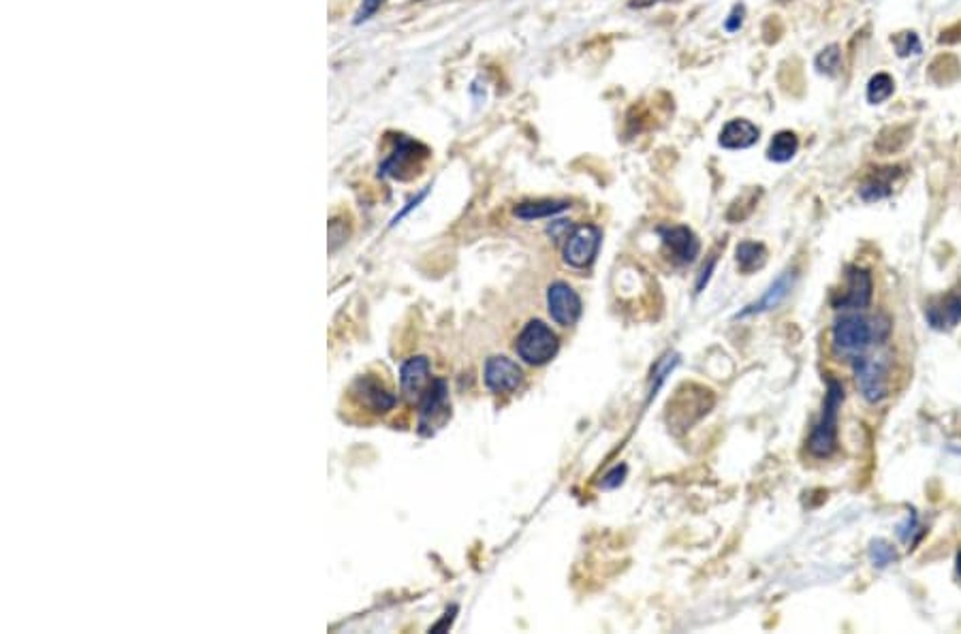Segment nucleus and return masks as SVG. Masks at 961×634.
<instances>
[{
    "mask_svg": "<svg viewBox=\"0 0 961 634\" xmlns=\"http://www.w3.org/2000/svg\"><path fill=\"white\" fill-rule=\"evenodd\" d=\"M891 323L886 319L870 321L868 316L848 312L836 321L831 329L833 351L839 357L854 359L865 355L874 345H885L889 340Z\"/></svg>",
    "mask_w": 961,
    "mask_h": 634,
    "instance_id": "1",
    "label": "nucleus"
},
{
    "mask_svg": "<svg viewBox=\"0 0 961 634\" xmlns=\"http://www.w3.org/2000/svg\"><path fill=\"white\" fill-rule=\"evenodd\" d=\"M844 404V387L836 378H827V393L822 401L821 419L812 427V434L807 438V451L810 456L825 459L838 448V419L839 408Z\"/></svg>",
    "mask_w": 961,
    "mask_h": 634,
    "instance_id": "2",
    "label": "nucleus"
},
{
    "mask_svg": "<svg viewBox=\"0 0 961 634\" xmlns=\"http://www.w3.org/2000/svg\"><path fill=\"white\" fill-rule=\"evenodd\" d=\"M515 351L521 361H526L528 366L541 368L558 355L560 342L558 336L552 331V327L543 323V321H530V323L521 329V334L517 336Z\"/></svg>",
    "mask_w": 961,
    "mask_h": 634,
    "instance_id": "3",
    "label": "nucleus"
},
{
    "mask_svg": "<svg viewBox=\"0 0 961 634\" xmlns=\"http://www.w3.org/2000/svg\"><path fill=\"white\" fill-rule=\"evenodd\" d=\"M427 156H430V150H427L424 144H419V141H415V139H409V137H404V135H398L393 152L385 158L383 162H380L378 173L383 178H392V179H400V182H404V179L415 178L417 173H419V169L427 161Z\"/></svg>",
    "mask_w": 961,
    "mask_h": 634,
    "instance_id": "4",
    "label": "nucleus"
},
{
    "mask_svg": "<svg viewBox=\"0 0 961 634\" xmlns=\"http://www.w3.org/2000/svg\"><path fill=\"white\" fill-rule=\"evenodd\" d=\"M854 383L868 404H880L889 398V363L885 359L859 355L850 359Z\"/></svg>",
    "mask_w": 961,
    "mask_h": 634,
    "instance_id": "5",
    "label": "nucleus"
},
{
    "mask_svg": "<svg viewBox=\"0 0 961 634\" xmlns=\"http://www.w3.org/2000/svg\"><path fill=\"white\" fill-rule=\"evenodd\" d=\"M451 419V401H449V384L445 378L432 380L430 387L419 401V423L417 430L421 436H434L445 423Z\"/></svg>",
    "mask_w": 961,
    "mask_h": 634,
    "instance_id": "6",
    "label": "nucleus"
},
{
    "mask_svg": "<svg viewBox=\"0 0 961 634\" xmlns=\"http://www.w3.org/2000/svg\"><path fill=\"white\" fill-rule=\"evenodd\" d=\"M874 297V278L865 267L850 265L844 276V289L831 297L836 310H865Z\"/></svg>",
    "mask_w": 961,
    "mask_h": 634,
    "instance_id": "7",
    "label": "nucleus"
},
{
    "mask_svg": "<svg viewBox=\"0 0 961 634\" xmlns=\"http://www.w3.org/2000/svg\"><path fill=\"white\" fill-rule=\"evenodd\" d=\"M600 242H603V234H600L599 226H575L567 237V244H564V261H567V265L575 269L592 265L600 250Z\"/></svg>",
    "mask_w": 961,
    "mask_h": 634,
    "instance_id": "8",
    "label": "nucleus"
},
{
    "mask_svg": "<svg viewBox=\"0 0 961 634\" xmlns=\"http://www.w3.org/2000/svg\"><path fill=\"white\" fill-rule=\"evenodd\" d=\"M353 393H355L359 404L369 412H374V415H387V412L393 410L395 404H398L395 393H392V389H387V384L374 376V374L359 376L355 384H353Z\"/></svg>",
    "mask_w": 961,
    "mask_h": 634,
    "instance_id": "9",
    "label": "nucleus"
},
{
    "mask_svg": "<svg viewBox=\"0 0 961 634\" xmlns=\"http://www.w3.org/2000/svg\"><path fill=\"white\" fill-rule=\"evenodd\" d=\"M547 310L558 325L570 327L582 316V299L567 282H553L547 289Z\"/></svg>",
    "mask_w": 961,
    "mask_h": 634,
    "instance_id": "10",
    "label": "nucleus"
},
{
    "mask_svg": "<svg viewBox=\"0 0 961 634\" xmlns=\"http://www.w3.org/2000/svg\"><path fill=\"white\" fill-rule=\"evenodd\" d=\"M485 384L494 393H513V391L524 383V372L517 366L513 359L504 355H494L485 361L483 369Z\"/></svg>",
    "mask_w": 961,
    "mask_h": 634,
    "instance_id": "11",
    "label": "nucleus"
},
{
    "mask_svg": "<svg viewBox=\"0 0 961 634\" xmlns=\"http://www.w3.org/2000/svg\"><path fill=\"white\" fill-rule=\"evenodd\" d=\"M925 321L936 331L955 329L961 323V284L953 287L947 295H940L929 301L925 308Z\"/></svg>",
    "mask_w": 961,
    "mask_h": 634,
    "instance_id": "12",
    "label": "nucleus"
},
{
    "mask_svg": "<svg viewBox=\"0 0 961 634\" xmlns=\"http://www.w3.org/2000/svg\"><path fill=\"white\" fill-rule=\"evenodd\" d=\"M430 359L424 355H417L406 359L400 368V387L409 401H417L419 404L424 393L430 387Z\"/></svg>",
    "mask_w": 961,
    "mask_h": 634,
    "instance_id": "13",
    "label": "nucleus"
},
{
    "mask_svg": "<svg viewBox=\"0 0 961 634\" xmlns=\"http://www.w3.org/2000/svg\"><path fill=\"white\" fill-rule=\"evenodd\" d=\"M658 234L660 237H663L664 246L669 248L673 261L686 265V263H693L695 258L699 257V250H701L699 237H696L693 234V229H688V226H684V225L660 226Z\"/></svg>",
    "mask_w": 961,
    "mask_h": 634,
    "instance_id": "14",
    "label": "nucleus"
},
{
    "mask_svg": "<svg viewBox=\"0 0 961 634\" xmlns=\"http://www.w3.org/2000/svg\"><path fill=\"white\" fill-rule=\"evenodd\" d=\"M795 278H797V276H795L793 269H790V272H784L782 276H780L778 280H775V282L772 284V287H769L767 290H765L763 295H760V297H758L757 301H754V304L746 305V310L739 312L737 319H743V316L760 314V312H767V310L778 308V305L782 304V301H784L786 297H789L790 289H793V284H795Z\"/></svg>",
    "mask_w": 961,
    "mask_h": 634,
    "instance_id": "15",
    "label": "nucleus"
},
{
    "mask_svg": "<svg viewBox=\"0 0 961 634\" xmlns=\"http://www.w3.org/2000/svg\"><path fill=\"white\" fill-rule=\"evenodd\" d=\"M760 131L757 124H752L750 120H728L725 129L720 131V144L725 150H748L758 141Z\"/></svg>",
    "mask_w": 961,
    "mask_h": 634,
    "instance_id": "16",
    "label": "nucleus"
},
{
    "mask_svg": "<svg viewBox=\"0 0 961 634\" xmlns=\"http://www.w3.org/2000/svg\"><path fill=\"white\" fill-rule=\"evenodd\" d=\"M570 208L568 201H528V203H520L513 210V214L520 220H541V218H552V216L562 214Z\"/></svg>",
    "mask_w": 961,
    "mask_h": 634,
    "instance_id": "17",
    "label": "nucleus"
},
{
    "mask_svg": "<svg viewBox=\"0 0 961 634\" xmlns=\"http://www.w3.org/2000/svg\"><path fill=\"white\" fill-rule=\"evenodd\" d=\"M897 176V169H883V171H876L863 186L859 188V194L863 201H880L891 194V186H893V178Z\"/></svg>",
    "mask_w": 961,
    "mask_h": 634,
    "instance_id": "18",
    "label": "nucleus"
},
{
    "mask_svg": "<svg viewBox=\"0 0 961 634\" xmlns=\"http://www.w3.org/2000/svg\"><path fill=\"white\" fill-rule=\"evenodd\" d=\"M737 267L742 273L757 272L767 263V248L758 242H742L737 246Z\"/></svg>",
    "mask_w": 961,
    "mask_h": 634,
    "instance_id": "19",
    "label": "nucleus"
},
{
    "mask_svg": "<svg viewBox=\"0 0 961 634\" xmlns=\"http://www.w3.org/2000/svg\"><path fill=\"white\" fill-rule=\"evenodd\" d=\"M797 150H799L797 135L790 133V131H780L772 139V144H769L767 158L774 162H789L790 158L797 155Z\"/></svg>",
    "mask_w": 961,
    "mask_h": 634,
    "instance_id": "20",
    "label": "nucleus"
},
{
    "mask_svg": "<svg viewBox=\"0 0 961 634\" xmlns=\"http://www.w3.org/2000/svg\"><path fill=\"white\" fill-rule=\"evenodd\" d=\"M893 88H895V83H893V79H891V75H886V73H878V75H874L868 83V100L872 105L885 103V100L893 94Z\"/></svg>",
    "mask_w": 961,
    "mask_h": 634,
    "instance_id": "21",
    "label": "nucleus"
},
{
    "mask_svg": "<svg viewBox=\"0 0 961 634\" xmlns=\"http://www.w3.org/2000/svg\"><path fill=\"white\" fill-rule=\"evenodd\" d=\"M814 65L818 73H825L829 77L838 75L839 68H842V52H839L838 45H829L827 50H822L821 54L816 56Z\"/></svg>",
    "mask_w": 961,
    "mask_h": 634,
    "instance_id": "22",
    "label": "nucleus"
},
{
    "mask_svg": "<svg viewBox=\"0 0 961 634\" xmlns=\"http://www.w3.org/2000/svg\"><path fill=\"white\" fill-rule=\"evenodd\" d=\"M870 559H872L874 567L878 568L891 567V564L897 562L895 547L891 545L889 541H885V538H876V541H872V545H870Z\"/></svg>",
    "mask_w": 961,
    "mask_h": 634,
    "instance_id": "23",
    "label": "nucleus"
},
{
    "mask_svg": "<svg viewBox=\"0 0 961 634\" xmlns=\"http://www.w3.org/2000/svg\"><path fill=\"white\" fill-rule=\"evenodd\" d=\"M897 536H900L906 545H915V543L918 541V536H921V526H918L917 512H910V515L906 517V521L900 523V527H897Z\"/></svg>",
    "mask_w": 961,
    "mask_h": 634,
    "instance_id": "24",
    "label": "nucleus"
},
{
    "mask_svg": "<svg viewBox=\"0 0 961 634\" xmlns=\"http://www.w3.org/2000/svg\"><path fill=\"white\" fill-rule=\"evenodd\" d=\"M895 47L900 56H910L921 52V44H918V36L915 33H904L895 36Z\"/></svg>",
    "mask_w": 961,
    "mask_h": 634,
    "instance_id": "25",
    "label": "nucleus"
},
{
    "mask_svg": "<svg viewBox=\"0 0 961 634\" xmlns=\"http://www.w3.org/2000/svg\"><path fill=\"white\" fill-rule=\"evenodd\" d=\"M383 4H385V0H363V4H361V7H359V12H357L355 24L366 22V20L372 18V15L377 13L378 9L383 7Z\"/></svg>",
    "mask_w": 961,
    "mask_h": 634,
    "instance_id": "26",
    "label": "nucleus"
},
{
    "mask_svg": "<svg viewBox=\"0 0 961 634\" xmlns=\"http://www.w3.org/2000/svg\"><path fill=\"white\" fill-rule=\"evenodd\" d=\"M743 15H746V7H743V4H735V7H733V12L728 13L727 22H725V28L728 30V33H737V30L742 28Z\"/></svg>",
    "mask_w": 961,
    "mask_h": 634,
    "instance_id": "27",
    "label": "nucleus"
},
{
    "mask_svg": "<svg viewBox=\"0 0 961 634\" xmlns=\"http://www.w3.org/2000/svg\"><path fill=\"white\" fill-rule=\"evenodd\" d=\"M626 477V466H616L614 470H611L609 474L603 479V483H600V487L603 489H616L617 485H622V480H624Z\"/></svg>",
    "mask_w": 961,
    "mask_h": 634,
    "instance_id": "28",
    "label": "nucleus"
},
{
    "mask_svg": "<svg viewBox=\"0 0 961 634\" xmlns=\"http://www.w3.org/2000/svg\"><path fill=\"white\" fill-rule=\"evenodd\" d=\"M456 613H457V606H451V609L445 613V617H442L436 626L430 628V632H447V628H451L453 620H456Z\"/></svg>",
    "mask_w": 961,
    "mask_h": 634,
    "instance_id": "29",
    "label": "nucleus"
},
{
    "mask_svg": "<svg viewBox=\"0 0 961 634\" xmlns=\"http://www.w3.org/2000/svg\"><path fill=\"white\" fill-rule=\"evenodd\" d=\"M425 194H427V190H424V193H421V194H417V197H415L413 201H410V203H409V205H406V208H404L402 211H400V214H398V216H395V218H393V225H395V223H398V220H402V218H404V216H406V214H409V211H410V210H415V208H417V203H421V201H424V199H425Z\"/></svg>",
    "mask_w": 961,
    "mask_h": 634,
    "instance_id": "30",
    "label": "nucleus"
},
{
    "mask_svg": "<svg viewBox=\"0 0 961 634\" xmlns=\"http://www.w3.org/2000/svg\"><path fill=\"white\" fill-rule=\"evenodd\" d=\"M714 265H716V257H714V258H711V261H710V265H707V267H703V273H701L699 282H696V293H701V290H703V284H707V280H710V276H711V272H714Z\"/></svg>",
    "mask_w": 961,
    "mask_h": 634,
    "instance_id": "31",
    "label": "nucleus"
},
{
    "mask_svg": "<svg viewBox=\"0 0 961 634\" xmlns=\"http://www.w3.org/2000/svg\"><path fill=\"white\" fill-rule=\"evenodd\" d=\"M658 3H664V0H631V3H628V7H631V9H649V7H654V4H658Z\"/></svg>",
    "mask_w": 961,
    "mask_h": 634,
    "instance_id": "32",
    "label": "nucleus"
},
{
    "mask_svg": "<svg viewBox=\"0 0 961 634\" xmlns=\"http://www.w3.org/2000/svg\"><path fill=\"white\" fill-rule=\"evenodd\" d=\"M955 568H957V577L961 579V551L957 553V558H955Z\"/></svg>",
    "mask_w": 961,
    "mask_h": 634,
    "instance_id": "33",
    "label": "nucleus"
}]
</instances>
